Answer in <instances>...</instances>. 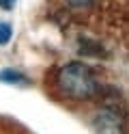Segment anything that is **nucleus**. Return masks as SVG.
<instances>
[{"mask_svg":"<svg viewBox=\"0 0 129 134\" xmlns=\"http://www.w3.org/2000/svg\"><path fill=\"white\" fill-rule=\"evenodd\" d=\"M97 134H123V119L114 108H103L95 119Z\"/></svg>","mask_w":129,"mask_h":134,"instance_id":"nucleus-2","label":"nucleus"},{"mask_svg":"<svg viewBox=\"0 0 129 134\" xmlns=\"http://www.w3.org/2000/svg\"><path fill=\"white\" fill-rule=\"evenodd\" d=\"M0 82H4V85H28V76H24L22 71L13 69V67H7L0 71Z\"/></svg>","mask_w":129,"mask_h":134,"instance_id":"nucleus-3","label":"nucleus"},{"mask_svg":"<svg viewBox=\"0 0 129 134\" xmlns=\"http://www.w3.org/2000/svg\"><path fill=\"white\" fill-rule=\"evenodd\" d=\"M69 4L73 7V9H86V7H90L95 0H67Z\"/></svg>","mask_w":129,"mask_h":134,"instance_id":"nucleus-5","label":"nucleus"},{"mask_svg":"<svg viewBox=\"0 0 129 134\" xmlns=\"http://www.w3.org/2000/svg\"><path fill=\"white\" fill-rule=\"evenodd\" d=\"M17 0H0V9H4V11H11L13 7H15Z\"/></svg>","mask_w":129,"mask_h":134,"instance_id":"nucleus-6","label":"nucleus"},{"mask_svg":"<svg viewBox=\"0 0 129 134\" xmlns=\"http://www.w3.org/2000/svg\"><path fill=\"white\" fill-rule=\"evenodd\" d=\"M56 85L60 93L71 97V99H90L99 91V82L88 65L84 63H67L58 69Z\"/></svg>","mask_w":129,"mask_h":134,"instance_id":"nucleus-1","label":"nucleus"},{"mask_svg":"<svg viewBox=\"0 0 129 134\" xmlns=\"http://www.w3.org/2000/svg\"><path fill=\"white\" fill-rule=\"evenodd\" d=\"M13 37V26L9 22H0V46H7Z\"/></svg>","mask_w":129,"mask_h":134,"instance_id":"nucleus-4","label":"nucleus"}]
</instances>
